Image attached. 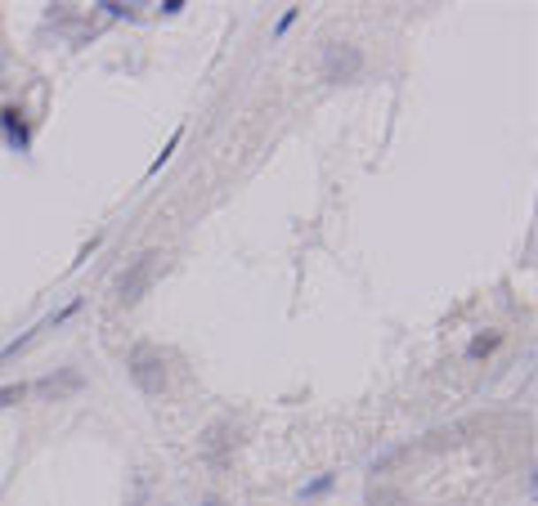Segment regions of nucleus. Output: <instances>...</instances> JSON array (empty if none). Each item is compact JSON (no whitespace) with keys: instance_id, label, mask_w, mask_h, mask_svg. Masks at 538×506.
Instances as JSON below:
<instances>
[{"instance_id":"f8f14e48","label":"nucleus","mask_w":538,"mask_h":506,"mask_svg":"<svg viewBox=\"0 0 538 506\" xmlns=\"http://www.w3.org/2000/svg\"><path fill=\"white\" fill-rule=\"evenodd\" d=\"M180 139H184V126H180V130H171V139H166V149H162V153L153 157V166H149V175H158V171H162V166L171 162V153L180 149Z\"/></svg>"},{"instance_id":"f03ea898","label":"nucleus","mask_w":538,"mask_h":506,"mask_svg":"<svg viewBox=\"0 0 538 506\" xmlns=\"http://www.w3.org/2000/svg\"><path fill=\"white\" fill-rule=\"evenodd\" d=\"M158 251H144V256H134L121 273H117V282H112V292H117V301L121 305H134V301H144V292L153 287V278H158Z\"/></svg>"},{"instance_id":"4468645a","label":"nucleus","mask_w":538,"mask_h":506,"mask_svg":"<svg viewBox=\"0 0 538 506\" xmlns=\"http://www.w3.org/2000/svg\"><path fill=\"white\" fill-rule=\"evenodd\" d=\"M296 19H301V5H288V10H283V19H279V27H274V36H288V27H292Z\"/></svg>"},{"instance_id":"1a4fd4ad","label":"nucleus","mask_w":538,"mask_h":506,"mask_svg":"<svg viewBox=\"0 0 538 506\" xmlns=\"http://www.w3.org/2000/svg\"><path fill=\"white\" fill-rule=\"evenodd\" d=\"M27 395H32V386H27V381H10V386H0V412L14 408V403H23Z\"/></svg>"},{"instance_id":"423d86ee","label":"nucleus","mask_w":538,"mask_h":506,"mask_svg":"<svg viewBox=\"0 0 538 506\" xmlns=\"http://www.w3.org/2000/svg\"><path fill=\"white\" fill-rule=\"evenodd\" d=\"M0 126H5L14 153H27V149H32V126H27L23 108H0Z\"/></svg>"},{"instance_id":"39448f33","label":"nucleus","mask_w":538,"mask_h":506,"mask_svg":"<svg viewBox=\"0 0 538 506\" xmlns=\"http://www.w3.org/2000/svg\"><path fill=\"white\" fill-rule=\"evenodd\" d=\"M81 386H86V377H81L77 368H63L58 377H45V381H36L32 390H36V395H45L50 403H58V399H67V395H77Z\"/></svg>"},{"instance_id":"ddd939ff","label":"nucleus","mask_w":538,"mask_h":506,"mask_svg":"<svg viewBox=\"0 0 538 506\" xmlns=\"http://www.w3.org/2000/svg\"><path fill=\"white\" fill-rule=\"evenodd\" d=\"M404 453H409V448H390V453H381V457L373 462V475H386V471H390V466H395Z\"/></svg>"},{"instance_id":"9d476101","label":"nucleus","mask_w":538,"mask_h":506,"mask_svg":"<svg viewBox=\"0 0 538 506\" xmlns=\"http://www.w3.org/2000/svg\"><path fill=\"white\" fill-rule=\"evenodd\" d=\"M332 484H336V475H319V479H310V484H301V493H296V502H314V497H323V493H332Z\"/></svg>"},{"instance_id":"9b49d317","label":"nucleus","mask_w":538,"mask_h":506,"mask_svg":"<svg viewBox=\"0 0 538 506\" xmlns=\"http://www.w3.org/2000/svg\"><path fill=\"white\" fill-rule=\"evenodd\" d=\"M108 19H121V23H140V5H121V0H104L99 5Z\"/></svg>"},{"instance_id":"f257e3e1","label":"nucleus","mask_w":538,"mask_h":506,"mask_svg":"<svg viewBox=\"0 0 538 506\" xmlns=\"http://www.w3.org/2000/svg\"><path fill=\"white\" fill-rule=\"evenodd\" d=\"M126 377L134 381V390H140V395L158 399V395L166 390V381H171V372H166V354H162L158 345H134L130 358H126Z\"/></svg>"},{"instance_id":"20e7f679","label":"nucleus","mask_w":538,"mask_h":506,"mask_svg":"<svg viewBox=\"0 0 538 506\" xmlns=\"http://www.w3.org/2000/svg\"><path fill=\"white\" fill-rule=\"evenodd\" d=\"M197 448H202V457H207L211 466H225L229 453L238 448V426H234V421H211L207 430H202Z\"/></svg>"},{"instance_id":"dca6fc26","label":"nucleus","mask_w":538,"mask_h":506,"mask_svg":"<svg viewBox=\"0 0 538 506\" xmlns=\"http://www.w3.org/2000/svg\"><path fill=\"white\" fill-rule=\"evenodd\" d=\"M99 242H104V238H90V242H86V247H81V256H77V260H73V264H86V260H90V256H95V251H99Z\"/></svg>"},{"instance_id":"7ed1b4c3","label":"nucleus","mask_w":538,"mask_h":506,"mask_svg":"<svg viewBox=\"0 0 538 506\" xmlns=\"http://www.w3.org/2000/svg\"><path fill=\"white\" fill-rule=\"evenodd\" d=\"M319 72H323V81H332V86L355 81L359 72H364V50H359V45H350V41H332V45H323Z\"/></svg>"},{"instance_id":"2eb2a0df","label":"nucleus","mask_w":538,"mask_h":506,"mask_svg":"<svg viewBox=\"0 0 538 506\" xmlns=\"http://www.w3.org/2000/svg\"><path fill=\"white\" fill-rule=\"evenodd\" d=\"M188 5H184V0H162V19H175V14H184Z\"/></svg>"},{"instance_id":"f3484780","label":"nucleus","mask_w":538,"mask_h":506,"mask_svg":"<svg viewBox=\"0 0 538 506\" xmlns=\"http://www.w3.org/2000/svg\"><path fill=\"white\" fill-rule=\"evenodd\" d=\"M202 506H225V497H216V493H207V497H202Z\"/></svg>"},{"instance_id":"6e6552de","label":"nucleus","mask_w":538,"mask_h":506,"mask_svg":"<svg viewBox=\"0 0 538 506\" xmlns=\"http://www.w3.org/2000/svg\"><path fill=\"white\" fill-rule=\"evenodd\" d=\"M498 345H503V332H480V336L466 341V358H471V364H480V358H489Z\"/></svg>"},{"instance_id":"0eeeda50","label":"nucleus","mask_w":538,"mask_h":506,"mask_svg":"<svg viewBox=\"0 0 538 506\" xmlns=\"http://www.w3.org/2000/svg\"><path fill=\"white\" fill-rule=\"evenodd\" d=\"M364 506H409V493L395 488V484H373L364 493Z\"/></svg>"}]
</instances>
